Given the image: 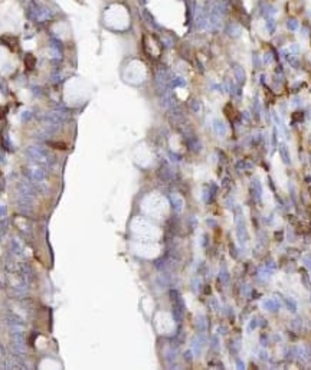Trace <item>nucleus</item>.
Wrapping results in <instances>:
<instances>
[{"label":"nucleus","mask_w":311,"mask_h":370,"mask_svg":"<svg viewBox=\"0 0 311 370\" xmlns=\"http://www.w3.org/2000/svg\"><path fill=\"white\" fill-rule=\"evenodd\" d=\"M2 40L3 42H7V45L13 49L16 45H18V38L16 36H12V35H6V36H2Z\"/></svg>","instance_id":"f257e3e1"},{"label":"nucleus","mask_w":311,"mask_h":370,"mask_svg":"<svg viewBox=\"0 0 311 370\" xmlns=\"http://www.w3.org/2000/svg\"><path fill=\"white\" fill-rule=\"evenodd\" d=\"M235 76H236V79H238L239 84H243V82H245V72H243V69L241 66L235 68Z\"/></svg>","instance_id":"f03ea898"},{"label":"nucleus","mask_w":311,"mask_h":370,"mask_svg":"<svg viewBox=\"0 0 311 370\" xmlns=\"http://www.w3.org/2000/svg\"><path fill=\"white\" fill-rule=\"evenodd\" d=\"M274 14H275V7L267 4V6L264 7V16H265V19H272V16H274Z\"/></svg>","instance_id":"7ed1b4c3"},{"label":"nucleus","mask_w":311,"mask_h":370,"mask_svg":"<svg viewBox=\"0 0 311 370\" xmlns=\"http://www.w3.org/2000/svg\"><path fill=\"white\" fill-rule=\"evenodd\" d=\"M278 304L275 303V301H272L271 298L269 300H267V301H264V308H267L268 311H275L277 308H278Z\"/></svg>","instance_id":"20e7f679"},{"label":"nucleus","mask_w":311,"mask_h":370,"mask_svg":"<svg viewBox=\"0 0 311 370\" xmlns=\"http://www.w3.org/2000/svg\"><path fill=\"white\" fill-rule=\"evenodd\" d=\"M35 62H36V59H35V56H33V55H30V54L26 55L25 64H26V68H28V69H32V68L35 66Z\"/></svg>","instance_id":"39448f33"},{"label":"nucleus","mask_w":311,"mask_h":370,"mask_svg":"<svg viewBox=\"0 0 311 370\" xmlns=\"http://www.w3.org/2000/svg\"><path fill=\"white\" fill-rule=\"evenodd\" d=\"M279 154H281V159L284 160V163H290V156H288V150H287L285 146H281Z\"/></svg>","instance_id":"423d86ee"},{"label":"nucleus","mask_w":311,"mask_h":370,"mask_svg":"<svg viewBox=\"0 0 311 370\" xmlns=\"http://www.w3.org/2000/svg\"><path fill=\"white\" fill-rule=\"evenodd\" d=\"M287 28L290 29V30H297L298 29V20L297 19H294V18L288 19V22H287Z\"/></svg>","instance_id":"0eeeda50"},{"label":"nucleus","mask_w":311,"mask_h":370,"mask_svg":"<svg viewBox=\"0 0 311 370\" xmlns=\"http://www.w3.org/2000/svg\"><path fill=\"white\" fill-rule=\"evenodd\" d=\"M267 29L269 33H274L275 30V20L274 19H267Z\"/></svg>","instance_id":"6e6552de"},{"label":"nucleus","mask_w":311,"mask_h":370,"mask_svg":"<svg viewBox=\"0 0 311 370\" xmlns=\"http://www.w3.org/2000/svg\"><path fill=\"white\" fill-rule=\"evenodd\" d=\"M288 62H290L293 66H298V61H297V58L295 56H291V58H288Z\"/></svg>","instance_id":"1a4fd4ad"},{"label":"nucleus","mask_w":311,"mask_h":370,"mask_svg":"<svg viewBox=\"0 0 311 370\" xmlns=\"http://www.w3.org/2000/svg\"><path fill=\"white\" fill-rule=\"evenodd\" d=\"M264 62L267 65L271 64V52H268V54H265V58H264Z\"/></svg>","instance_id":"9d476101"},{"label":"nucleus","mask_w":311,"mask_h":370,"mask_svg":"<svg viewBox=\"0 0 311 370\" xmlns=\"http://www.w3.org/2000/svg\"><path fill=\"white\" fill-rule=\"evenodd\" d=\"M218 131L222 133V134H225V133H226V128H225V125L222 124V122H220V124H218Z\"/></svg>","instance_id":"9b49d317"},{"label":"nucleus","mask_w":311,"mask_h":370,"mask_svg":"<svg viewBox=\"0 0 311 370\" xmlns=\"http://www.w3.org/2000/svg\"><path fill=\"white\" fill-rule=\"evenodd\" d=\"M255 64H257L258 68H259V65H261V64H259V58H258V55H254V65Z\"/></svg>","instance_id":"f8f14e48"},{"label":"nucleus","mask_w":311,"mask_h":370,"mask_svg":"<svg viewBox=\"0 0 311 370\" xmlns=\"http://www.w3.org/2000/svg\"><path fill=\"white\" fill-rule=\"evenodd\" d=\"M290 50H291V52H298V48H297V45H291Z\"/></svg>","instance_id":"ddd939ff"}]
</instances>
